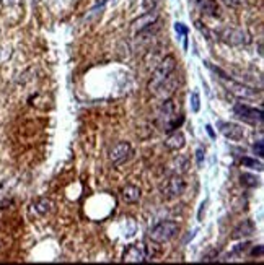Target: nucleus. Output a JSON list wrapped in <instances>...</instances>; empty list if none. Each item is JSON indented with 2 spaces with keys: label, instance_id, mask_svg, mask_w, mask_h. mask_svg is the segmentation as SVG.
I'll return each instance as SVG.
<instances>
[{
  "label": "nucleus",
  "instance_id": "1",
  "mask_svg": "<svg viewBox=\"0 0 264 265\" xmlns=\"http://www.w3.org/2000/svg\"><path fill=\"white\" fill-rule=\"evenodd\" d=\"M183 118L176 111L173 99H163L160 111L157 116V124L163 132H173L181 126Z\"/></svg>",
  "mask_w": 264,
  "mask_h": 265
},
{
  "label": "nucleus",
  "instance_id": "2",
  "mask_svg": "<svg viewBox=\"0 0 264 265\" xmlns=\"http://www.w3.org/2000/svg\"><path fill=\"white\" fill-rule=\"evenodd\" d=\"M175 72H176V59H175V56H165L157 64V67H155L152 80L149 83V90H150L152 95H153V91L157 90L158 85L161 82H165L168 77L172 73H175Z\"/></svg>",
  "mask_w": 264,
  "mask_h": 265
},
{
  "label": "nucleus",
  "instance_id": "3",
  "mask_svg": "<svg viewBox=\"0 0 264 265\" xmlns=\"http://www.w3.org/2000/svg\"><path fill=\"white\" fill-rule=\"evenodd\" d=\"M178 233H180V224H178L176 221H161L150 230L149 238H150V241H153V243L163 244V243L172 241Z\"/></svg>",
  "mask_w": 264,
  "mask_h": 265
},
{
  "label": "nucleus",
  "instance_id": "4",
  "mask_svg": "<svg viewBox=\"0 0 264 265\" xmlns=\"http://www.w3.org/2000/svg\"><path fill=\"white\" fill-rule=\"evenodd\" d=\"M160 191H161V196L168 200L178 199V197H181L186 191V181L180 174H172L165 182L161 184Z\"/></svg>",
  "mask_w": 264,
  "mask_h": 265
},
{
  "label": "nucleus",
  "instance_id": "5",
  "mask_svg": "<svg viewBox=\"0 0 264 265\" xmlns=\"http://www.w3.org/2000/svg\"><path fill=\"white\" fill-rule=\"evenodd\" d=\"M217 34H219L220 41L227 43L230 46H248L251 43V36L248 34L246 31L238 28H223Z\"/></svg>",
  "mask_w": 264,
  "mask_h": 265
},
{
  "label": "nucleus",
  "instance_id": "6",
  "mask_svg": "<svg viewBox=\"0 0 264 265\" xmlns=\"http://www.w3.org/2000/svg\"><path fill=\"white\" fill-rule=\"evenodd\" d=\"M220 82L225 85V88H227L232 95H235L237 98H243V99H251V98H256L258 96V91L254 88L248 87V85H243V83H238L235 80H232V77H223L220 79Z\"/></svg>",
  "mask_w": 264,
  "mask_h": 265
},
{
  "label": "nucleus",
  "instance_id": "7",
  "mask_svg": "<svg viewBox=\"0 0 264 265\" xmlns=\"http://www.w3.org/2000/svg\"><path fill=\"white\" fill-rule=\"evenodd\" d=\"M134 150H132V145L129 142H118L116 145H113V148L110 150V161L113 163V166H121L124 165L130 157Z\"/></svg>",
  "mask_w": 264,
  "mask_h": 265
},
{
  "label": "nucleus",
  "instance_id": "8",
  "mask_svg": "<svg viewBox=\"0 0 264 265\" xmlns=\"http://www.w3.org/2000/svg\"><path fill=\"white\" fill-rule=\"evenodd\" d=\"M234 112L238 119H242L248 124H262V111L243 103H237L234 106Z\"/></svg>",
  "mask_w": 264,
  "mask_h": 265
},
{
  "label": "nucleus",
  "instance_id": "9",
  "mask_svg": "<svg viewBox=\"0 0 264 265\" xmlns=\"http://www.w3.org/2000/svg\"><path fill=\"white\" fill-rule=\"evenodd\" d=\"M124 262H134V263H142L149 260V251H147L145 244H130L122 255Z\"/></svg>",
  "mask_w": 264,
  "mask_h": 265
},
{
  "label": "nucleus",
  "instance_id": "10",
  "mask_svg": "<svg viewBox=\"0 0 264 265\" xmlns=\"http://www.w3.org/2000/svg\"><path fill=\"white\" fill-rule=\"evenodd\" d=\"M158 21V13L152 10V12H147L144 13L142 17H139L136 18L134 21L130 23V29H132V33H141V31H144L145 28H149L152 26L153 23H157Z\"/></svg>",
  "mask_w": 264,
  "mask_h": 265
},
{
  "label": "nucleus",
  "instance_id": "11",
  "mask_svg": "<svg viewBox=\"0 0 264 265\" xmlns=\"http://www.w3.org/2000/svg\"><path fill=\"white\" fill-rule=\"evenodd\" d=\"M176 87H178V79L175 73H172L165 82H161L158 85L157 90L153 91V96H157L160 99H168L175 93Z\"/></svg>",
  "mask_w": 264,
  "mask_h": 265
},
{
  "label": "nucleus",
  "instance_id": "12",
  "mask_svg": "<svg viewBox=\"0 0 264 265\" xmlns=\"http://www.w3.org/2000/svg\"><path fill=\"white\" fill-rule=\"evenodd\" d=\"M219 130L225 138L234 140V142H238V140H242L245 137V130L240 127L238 124H234V122H220Z\"/></svg>",
  "mask_w": 264,
  "mask_h": 265
},
{
  "label": "nucleus",
  "instance_id": "13",
  "mask_svg": "<svg viewBox=\"0 0 264 265\" xmlns=\"http://www.w3.org/2000/svg\"><path fill=\"white\" fill-rule=\"evenodd\" d=\"M184 145H186V138L183 135V132L180 130H173L172 134L165 138V146L172 152H180Z\"/></svg>",
  "mask_w": 264,
  "mask_h": 265
},
{
  "label": "nucleus",
  "instance_id": "14",
  "mask_svg": "<svg viewBox=\"0 0 264 265\" xmlns=\"http://www.w3.org/2000/svg\"><path fill=\"white\" fill-rule=\"evenodd\" d=\"M141 196H142V191L139 189L137 185H126L124 189L121 191V199L126 202V204H136V202L141 200Z\"/></svg>",
  "mask_w": 264,
  "mask_h": 265
},
{
  "label": "nucleus",
  "instance_id": "15",
  "mask_svg": "<svg viewBox=\"0 0 264 265\" xmlns=\"http://www.w3.org/2000/svg\"><path fill=\"white\" fill-rule=\"evenodd\" d=\"M189 168V160L184 157V155H178L172 160L170 163V171H172V174H180L183 176L186 171Z\"/></svg>",
  "mask_w": 264,
  "mask_h": 265
},
{
  "label": "nucleus",
  "instance_id": "16",
  "mask_svg": "<svg viewBox=\"0 0 264 265\" xmlns=\"http://www.w3.org/2000/svg\"><path fill=\"white\" fill-rule=\"evenodd\" d=\"M192 2L197 5V9L204 15H209V17H217L219 15V7H217L215 0H192Z\"/></svg>",
  "mask_w": 264,
  "mask_h": 265
},
{
  "label": "nucleus",
  "instance_id": "17",
  "mask_svg": "<svg viewBox=\"0 0 264 265\" xmlns=\"http://www.w3.org/2000/svg\"><path fill=\"white\" fill-rule=\"evenodd\" d=\"M253 233H254L253 221L245 220L243 223H240L237 228L234 230V235H232V238H234V239H242V238H246V236H251Z\"/></svg>",
  "mask_w": 264,
  "mask_h": 265
},
{
  "label": "nucleus",
  "instance_id": "18",
  "mask_svg": "<svg viewBox=\"0 0 264 265\" xmlns=\"http://www.w3.org/2000/svg\"><path fill=\"white\" fill-rule=\"evenodd\" d=\"M33 207H35V210H36L38 215H48V213L52 212L54 204H52V200L46 199V197H41V199H38V200L35 202Z\"/></svg>",
  "mask_w": 264,
  "mask_h": 265
},
{
  "label": "nucleus",
  "instance_id": "19",
  "mask_svg": "<svg viewBox=\"0 0 264 265\" xmlns=\"http://www.w3.org/2000/svg\"><path fill=\"white\" fill-rule=\"evenodd\" d=\"M240 163H242V166H245V168L256 169V171H262V163H261V161H258L256 158L243 157L242 160H240Z\"/></svg>",
  "mask_w": 264,
  "mask_h": 265
},
{
  "label": "nucleus",
  "instance_id": "20",
  "mask_svg": "<svg viewBox=\"0 0 264 265\" xmlns=\"http://www.w3.org/2000/svg\"><path fill=\"white\" fill-rule=\"evenodd\" d=\"M242 184L245 185V187H258L259 185V179L256 177V176H253V174H242Z\"/></svg>",
  "mask_w": 264,
  "mask_h": 265
},
{
  "label": "nucleus",
  "instance_id": "21",
  "mask_svg": "<svg viewBox=\"0 0 264 265\" xmlns=\"http://www.w3.org/2000/svg\"><path fill=\"white\" fill-rule=\"evenodd\" d=\"M161 0H142V9L145 12H152V10H157V7L160 5Z\"/></svg>",
  "mask_w": 264,
  "mask_h": 265
},
{
  "label": "nucleus",
  "instance_id": "22",
  "mask_svg": "<svg viewBox=\"0 0 264 265\" xmlns=\"http://www.w3.org/2000/svg\"><path fill=\"white\" fill-rule=\"evenodd\" d=\"M191 109H192V112H199V109H201V98L197 95V91L191 93Z\"/></svg>",
  "mask_w": 264,
  "mask_h": 265
},
{
  "label": "nucleus",
  "instance_id": "23",
  "mask_svg": "<svg viewBox=\"0 0 264 265\" xmlns=\"http://www.w3.org/2000/svg\"><path fill=\"white\" fill-rule=\"evenodd\" d=\"M253 150H254V155H258L259 158L264 157V143H262V140H258V142L254 143Z\"/></svg>",
  "mask_w": 264,
  "mask_h": 265
},
{
  "label": "nucleus",
  "instance_id": "24",
  "mask_svg": "<svg viewBox=\"0 0 264 265\" xmlns=\"http://www.w3.org/2000/svg\"><path fill=\"white\" fill-rule=\"evenodd\" d=\"M12 56V49L10 48H0V64H4V62Z\"/></svg>",
  "mask_w": 264,
  "mask_h": 265
},
{
  "label": "nucleus",
  "instance_id": "25",
  "mask_svg": "<svg viewBox=\"0 0 264 265\" xmlns=\"http://www.w3.org/2000/svg\"><path fill=\"white\" fill-rule=\"evenodd\" d=\"M222 2L230 9H238V7L243 5V0H222Z\"/></svg>",
  "mask_w": 264,
  "mask_h": 265
},
{
  "label": "nucleus",
  "instance_id": "26",
  "mask_svg": "<svg viewBox=\"0 0 264 265\" xmlns=\"http://www.w3.org/2000/svg\"><path fill=\"white\" fill-rule=\"evenodd\" d=\"M248 246H250V243H243V244H238L237 247H234V255H240V254H243L246 249H248Z\"/></svg>",
  "mask_w": 264,
  "mask_h": 265
},
{
  "label": "nucleus",
  "instance_id": "27",
  "mask_svg": "<svg viewBox=\"0 0 264 265\" xmlns=\"http://www.w3.org/2000/svg\"><path fill=\"white\" fill-rule=\"evenodd\" d=\"M175 29H176V33L178 34H181V36H188V28H186L183 23H176L175 25Z\"/></svg>",
  "mask_w": 264,
  "mask_h": 265
},
{
  "label": "nucleus",
  "instance_id": "28",
  "mask_svg": "<svg viewBox=\"0 0 264 265\" xmlns=\"http://www.w3.org/2000/svg\"><path fill=\"white\" fill-rule=\"evenodd\" d=\"M204 150H203V148H197V150H196V161H197V165L199 166H203V163H204Z\"/></svg>",
  "mask_w": 264,
  "mask_h": 265
},
{
  "label": "nucleus",
  "instance_id": "29",
  "mask_svg": "<svg viewBox=\"0 0 264 265\" xmlns=\"http://www.w3.org/2000/svg\"><path fill=\"white\" fill-rule=\"evenodd\" d=\"M262 254V246H258V249H253V251H251V255H261Z\"/></svg>",
  "mask_w": 264,
  "mask_h": 265
},
{
  "label": "nucleus",
  "instance_id": "30",
  "mask_svg": "<svg viewBox=\"0 0 264 265\" xmlns=\"http://www.w3.org/2000/svg\"><path fill=\"white\" fill-rule=\"evenodd\" d=\"M206 129H207V134H209V135H211V137L214 138V137H215V134H214V129H212L211 126H206Z\"/></svg>",
  "mask_w": 264,
  "mask_h": 265
}]
</instances>
